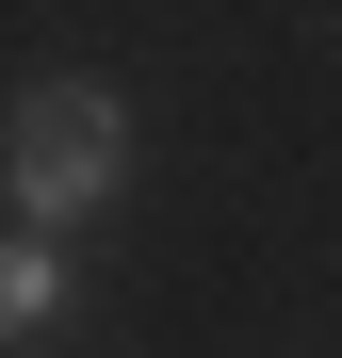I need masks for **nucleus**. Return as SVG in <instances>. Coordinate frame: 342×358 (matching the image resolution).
Wrapping results in <instances>:
<instances>
[{"label":"nucleus","instance_id":"obj_1","mask_svg":"<svg viewBox=\"0 0 342 358\" xmlns=\"http://www.w3.org/2000/svg\"><path fill=\"white\" fill-rule=\"evenodd\" d=\"M0 196H17V228H98L114 196H131V114H114L98 82H33L17 114H0Z\"/></svg>","mask_w":342,"mask_h":358},{"label":"nucleus","instance_id":"obj_2","mask_svg":"<svg viewBox=\"0 0 342 358\" xmlns=\"http://www.w3.org/2000/svg\"><path fill=\"white\" fill-rule=\"evenodd\" d=\"M66 326V261H49V228H17L0 245V342H49Z\"/></svg>","mask_w":342,"mask_h":358}]
</instances>
